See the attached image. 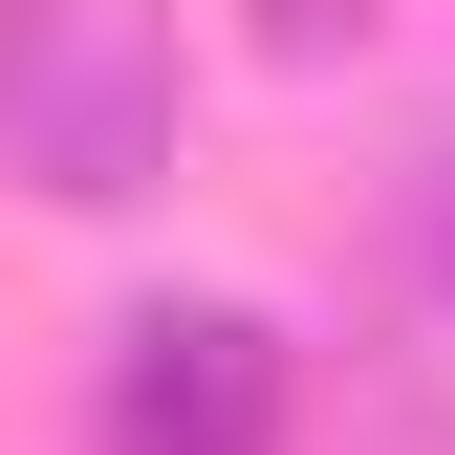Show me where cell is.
Segmentation results:
<instances>
[{"label": "cell", "instance_id": "2", "mask_svg": "<svg viewBox=\"0 0 455 455\" xmlns=\"http://www.w3.org/2000/svg\"><path fill=\"white\" fill-rule=\"evenodd\" d=\"M87 455H282V325L260 304H131Z\"/></svg>", "mask_w": 455, "mask_h": 455}, {"label": "cell", "instance_id": "1", "mask_svg": "<svg viewBox=\"0 0 455 455\" xmlns=\"http://www.w3.org/2000/svg\"><path fill=\"white\" fill-rule=\"evenodd\" d=\"M174 152H196L174 0H0V174L22 196L131 217V196H174Z\"/></svg>", "mask_w": 455, "mask_h": 455}, {"label": "cell", "instance_id": "5", "mask_svg": "<svg viewBox=\"0 0 455 455\" xmlns=\"http://www.w3.org/2000/svg\"><path fill=\"white\" fill-rule=\"evenodd\" d=\"M412 455H455V412H434V434H412Z\"/></svg>", "mask_w": 455, "mask_h": 455}, {"label": "cell", "instance_id": "3", "mask_svg": "<svg viewBox=\"0 0 455 455\" xmlns=\"http://www.w3.org/2000/svg\"><path fill=\"white\" fill-rule=\"evenodd\" d=\"M239 44H260V66H369L390 0H239Z\"/></svg>", "mask_w": 455, "mask_h": 455}, {"label": "cell", "instance_id": "4", "mask_svg": "<svg viewBox=\"0 0 455 455\" xmlns=\"http://www.w3.org/2000/svg\"><path fill=\"white\" fill-rule=\"evenodd\" d=\"M434 304H455V196H434Z\"/></svg>", "mask_w": 455, "mask_h": 455}]
</instances>
